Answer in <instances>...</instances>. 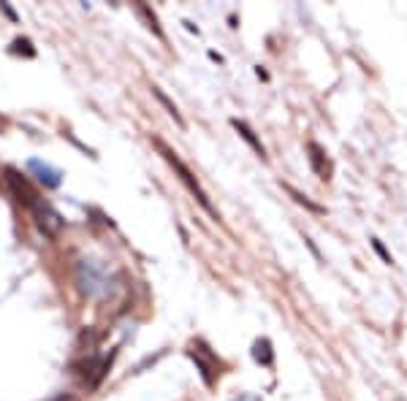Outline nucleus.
<instances>
[{
	"label": "nucleus",
	"instance_id": "f257e3e1",
	"mask_svg": "<svg viewBox=\"0 0 407 401\" xmlns=\"http://www.w3.org/2000/svg\"><path fill=\"white\" fill-rule=\"evenodd\" d=\"M155 146H158L160 149V155H163V158H166V163H169V166H171V169H174L176 173H179V182H182V185L188 187L190 193H193V196H196V200H199V203H201L204 209H206V212H209V215L212 217H218V212H215V206H212V203H209V198H206V193H204V187L199 185V179H196V176H193V173H190V169L188 166H185V163H182V160L176 158V152H171V149H169V146H166V144L160 141V139H155Z\"/></svg>",
	"mask_w": 407,
	"mask_h": 401
},
{
	"label": "nucleus",
	"instance_id": "f03ea898",
	"mask_svg": "<svg viewBox=\"0 0 407 401\" xmlns=\"http://www.w3.org/2000/svg\"><path fill=\"white\" fill-rule=\"evenodd\" d=\"M6 182H9L11 193L16 196V200H19L22 206H28L30 212H33V209H36V206L44 200V198H38V190L30 185L22 173L14 171V169H6Z\"/></svg>",
	"mask_w": 407,
	"mask_h": 401
},
{
	"label": "nucleus",
	"instance_id": "7ed1b4c3",
	"mask_svg": "<svg viewBox=\"0 0 407 401\" xmlns=\"http://www.w3.org/2000/svg\"><path fill=\"white\" fill-rule=\"evenodd\" d=\"M33 217H36V225H38V230L44 233L46 239H58L60 233H63L65 220H63L58 209H52L46 200H41V203L33 209Z\"/></svg>",
	"mask_w": 407,
	"mask_h": 401
},
{
	"label": "nucleus",
	"instance_id": "20e7f679",
	"mask_svg": "<svg viewBox=\"0 0 407 401\" xmlns=\"http://www.w3.org/2000/svg\"><path fill=\"white\" fill-rule=\"evenodd\" d=\"M307 149H310V163H312L315 173H318L320 179H329V176H332V163H329V158H326V152H323L315 141L307 144Z\"/></svg>",
	"mask_w": 407,
	"mask_h": 401
},
{
	"label": "nucleus",
	"instance_id": "39448f33",
	"mask_svg": "<svg viewBox=\"0 0 407 401\" xmlns=\"http://www.w3.org/2000/svg\"><path fill=\"white\" fill-rule=\"evenodd\" d=\"M30 171L38 176V182H44L46 187H58L60 185V171H55V169H49L46 163H41V160H30Z\"/></svg>",
	"mask_w": 407,
	"mask_h": 401
},
{
	"label": "nucleus",
	"instance_id": "423d86ee",
	"mask_svg": "<svg viewBox=\"0 0 407 401\" xmlns=\"http://www.w3.org/2000/svg\"><path fill=\"white\" fill-rule=\"evenodd\" d=\"M231 125H233L236 130H239V136H242V139H245V141H248L250 146H253V149H255V152H258V155L263 158V144L258 141V139H255V133H253V130H250L248 125H245V122H239V119H231Z\"/></svg>",
	"mask_w": 407,
	"mask_h": 401
},
{
	"label": "nucleus",
	"instance_id": "0eeeda50",
	"mask_svg": "<svg viewBox=\"0 0 407 401\" xmlns=\"http://www.w3.org/2000/svg\"><path fill=\"white\" fill-rule=\"evenodd\" d=\"M152 95H155V98H158L160 103L166 106V112H169V114L174 117L176 125H185V122H182V117H179V112H176V106H174V103H171V100H169V98H166V95H163V90H160V87H152Z\"/></svg>",
	"mask_w": 407,
	"mask_h": 401
},
{
	"label": "nucleus",
	"instance_id": "6e6552de",
	"mask_svg": "<svg viewBox=\"0 0 407 401\" xmlns=\"http://www.w3.org/2000/svg\"><path fill=\"white\" fill-rule=\"evenodd\" d=\"M11 52H16V55H19V52H25L28 58L36 55V49H33V43H30L28 38H16V41L11 43Z\"/></svg>",
	"mask_w": 407,
	"mask_h": 401
},
{
	"label": "nucleus",
	"instance_id": "1a4fd4ad",
	"mask_svg": "<svg viewBox=\"0 0 407 401\" xmlns=\"http://www.w3.org/2000/svg\"><path fill=\"white\" fill-rule=\"evenodd\" d=\"M282 187H285V190H288V193H291V196H293V198H296V200H299V203H305L307 209H312V212H323V209H320L318 203H312V200H307V196H302L299 190H293L291 185H282Z\"/></svg>",
	"mask_w": 407,
	"mask_h": 401
},
{
	"label": "nucleus",
	"instance_id": "9d476101",
	"mask_svg": "<svg viewBox=\"0 0 407 401\" xmlns=\"http://www.w3.org/2000/svg\"><path fill=\"white\" fill-rule=\"evenodd\" d=\"M255 358L263 360V363H272V353H269V342L266 339L255 344Z\"/></svg>",
	"mask_w": 407,
	"mask_h": 401
}]
</instances>
